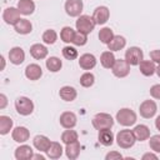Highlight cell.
<instances>
[{
    "instance_id": "cell-4",
    "label": "cell",
    "mask_w": 160,
    "mask_h": 160,
    "mask_svg": "<svg viewBox=\"0 0 160 160\" xmlns=\"http://www.w3.org/2000/svg\"><path fill=\"white\" fill-rule=\"evenodd\" d=\"M95 25H96V22L94 20V18L90 15H80L75 22L76 30L82 32V34H86V35L94 30Z\"/></svg>"
},
{
    "instance_id": "cell-32",
    "label": "cell",
    "mask_w": 160,
    "mask_h": 160,
    "mask_svg": "<svg viewBox=\"0 0 160 160\" xmlns=\"http://www.w3.org/2000/svg\"><path fill=\"white\" fill-rule=\"evenodd\" d=\"M75 32H76V31H75L72 28H70V26H64V28L61 29V31H60V39H61L64 42L70 44V42H72V40H74Z\"/></svg>"
},
{
    "instance_id": "cell-29",
    "label": "cell",
    "mask_w": 160,
    "mask_h": 160,
    "mask_svg": "<svg viewBox=\"0 0 160 160\" xmlns=\"http://www.w3.org/2000/svg\"><path fill=\"white\" fill-rule=\"evenodd\" d=\"M62 151H64V149H62V146H61L60 142H58V141H51V145H50V148L48 149L46 155H48V158H50V159H59V158L62 155Z\"/></svg>"
},
{
    "instance_id": "cell-41",
    "label": "cell",
    "mask_w": 160,
    "mask_h": 160,
    "mask_svg": "<svg viewBox=\"0 0 160 160\" xmlns=\"http://www.w3.org/2000/svg\"><path fill=\"white\" fill-rule=\"evenodd\" d=\"M105 159H106V160H115V159H122V155H121L120 152H118V151H110V152H108V154H106Z\"/></svg>"
},
{
    "instance_id": "cell-24",
    "label": "cell",
    "mask_w": 160,
    "mask_h": 160,
    "mask_svg": "<svg viewBox=\"0 0 160 160\" xmlns=\"http://www.w3.org/2000/svg\"><path fill=\"white\" fill-rule=\"evenodd\" d=\"M132 131L135 134L136 141H145V140H148L150 138V129L144 124L136 125Z\"/></svg>"
},
{
    "instance_id": "cell-10",
    "label": "cell",
    "mask_w": 160,
    "mask_h": 160,
    "mask_svg": "<svg viewBox=\"0 0 160 160\" xmlns=\"http://www.w3.org/2000/svg\"><path fill=\"white\" fill-rule=\"evenodd\" d=\"M20 19H21L20 18V11H19L18 8L10 6V8H6L2 12V20L9 25H15Z\"/></svg>"
},
{
    "instance_id": "cell-40",
    "label": "cell",
    "mask_w": 160,
    "mask_h": 160,
    "mask_svg": "<svg viewBox=\"0 0 160 160\" xmlns=\"http://www.w3.org/2000/svg\"><path fill=\"white\" fill-rule=\"evenodd\" d=\"M150 95L154 99L160 100V84H155V85H152L150 88Z\"/></svg>"
},
{
    "instance_id": "cell-34",
    "label": "cell",
    "mask_w": 160,
    "mask_h": 160,
    "mask_svg": "<svg viewBox=\"0 0 160 160\" xmlns=\"http://www.w3.org/2000/svg\"><path fill=\"white\" fill-rule=\"evenodd\" d=\"M114 38V32L110 28H101L100 31H99V40L102 42V44H109L111 41V39Z\"/></svg>"
},
{
    "instance_id": "cell-28",
    "label": "cell",
    "mask_w": 160,
    "mask_h": 160,
    "mask_svg": "<svg viewBox=\"0 0 160 160\" xmlns=\"http://www.w3.org/2000/svg\"><path fill=\"white\" fill-rule=\"evenodd\" d=\"M115 55L112 51H104L100 55V64L102 65V68L105 69H111L115 64Z\"/></svg>"
},
{
    "instance_id": "cell-43",
    "label": "cell",
    "mask_w": 160,
    "mask_h": 160,
    "mask_svg": "<svg viewBox=\"0 0 160 160\" xmlns=\"http://www.w3.org/2000/svg\"><path fill=\"white\" fill-rule=\"evenodd\" d=\"M0 101H1L0 109H5V106H6V104H8V99H6L5 94H0Z\"/></svg>"
},
{
    "instance_id": "cell-37",
    "label": "cell",
    "mask_w": 160,
    "mask_h": 160,
    "mask_svg": "<svg viewBox=\"0 0 160 160\" xmlns=\"http://www.w3.org/2000/svg\"><path fill=\"white\" fill-rule=\"evenodd\" d=\"M62 56L66 60H74L78 58V50L74 46H64L62 48Z\"/></svg>"
},
{
    "instance_id": "cell-12",
    "label": "cell",
    "mask_w": 160,
    "mask_h": 160,
    "mask_svg": "<svg viewBox=\"0 0 160 160\" xmlns=\"http://www.w3.org/2000/svg\"><path fill=\"white\" fill-rule=\"evenodd\" d=\"M60 125L65 129H72L76 122H78V118L76 115L72 112V111H64L61 115H60Z\"/></svg>"
},
{
    "instance_id": "cell-21",
    "label": "cell",
    "mask_w": 160,
    "mask_h": 160,
    "mask_svg": "<svg viewBox=\"0 0 160 160\" xmlns=\"http://www.w3.org/2000/svg\"><path fill=\"white\" fill-rule=\"evenodd\" d=\"M14 29L18 34L20 35H28L31 32L32 30V24L28 20V19H20L15 25H14Z\"/></svg>"
},
{
    "instance_id": "cell-38",
    "label": "cell",
    "mask_w": 160,
    "mask_h": 160,
    "mask_svg": "<svg viewBox=\"0 0 160 160\" xmlns=\"http://www.w3.org/2000/svg\"><path fill=\"white\" fill-rule=\"evenodd\" d=\"M86 42H88V35L82 34L80 31H76L75 36H74V40H72V44L76 45V46H84Z\"/></svg>"
},
{
    "instance_id": "cell-27",
    "label": "cell",
    "mask_w": 160,
    "mask_h": 160,
    "mask_svg": "<svg viewBox=\"0 0 160 160\" xmlns=\"http://www.w3.org/2000/svg\"><path fill=\"white\" fill-rule=\"evenodd\" d=\"M65 154H66L68 159H70V160L78 159V156L80 155V142L79 141H74V142L66 144Z\"/></svg>"
},
{
    "instance_id": "cell-46",
    "label": "cell",
    "mask_w": 160,
    "mask_h": 160,
    "mask_svg": "<svg viewBox=\"0 0 160 160\" xmlns=\"http://www.w3.org/2000/svg\"><path fill=\"white\" fill-rule=\"evenodd\" d=\"M32 159H40V160H44L45 158H44L42 155H40V154H39V155H34V156H32Z\"/></svg>"
},
{
    "instance_id": "cell-16",
    "label": "cell",
    "mask_w": 160,
    "mask_h": 160,
    "mask_svg": "<svg viewBox=\"0 0 160 160\" xmlns=\"http://www.w3.org/2000/svg\"><path fill=\"white\" fill-rule=\"evenodd\" d=\"M96 65V58L92 54H82L79 58V66L82 70H91Z\"/></svg>"
},
{
    "instance_id": "cell-3",
    "label": "cell",
    "mask_w": 160,
    "mask_h": 160,
    "mask_svg": "<svg viewBox=\"0 0 160 160\" xmlns=\"http://www.w3.org/2000/svg\"><path fill=\"white\" fill-rule=\"evenodd\" d=\"M116 121L122 126H132L136 122V114L129 108H122L116 112Z\"/></svg>"
},
{
    "instance_id": "cell-2",
    "label": "cell",
    "mask_w": 160,
    "mask_h": 160,
    "mask_svg": "<svg viewBox=\"0 0 160 160\" xmlns=\"http://www.w3.org/2000/svg\"><path fill=\"white\" fill-rule=\"evenodd\" d=\"M92 126L95 130L100 131L104 129H111L114 125V119L110 114L106 112H99L92 118Z\"/></svg>"
},
{
    "instance_id": "cell-15",
    "label": "cell",
    "mask_w": 160,
    "mask_h": 160,
    "mask_svg": "<svg viewBox=\"0 0 160 160\" xmlns=\"http://www.w3.org/2000/svg\"><path fill=\"white\" fill-rule=\"evenodd\" d=\"M14 155L16 160H29V159H32L34 151L29 145H20L15 149Z\"/></svg>"
},
{
    "instance_id": "cell-36",
    "label": "cell",
    "mask_w": 160,
    "mask_h": 160,
    "mask_svg": "<svg viewBox=\"0 0 160 160\" xmlns=\"http://www.w3.org/2000/svg\"><path fill=\"white\" fill-rule=\"evenodd\" d=\"M94 82H95V76H94V74H91L89 71L84 72L80 76V85L84 88H90L94 85Z\"/></svg>"
},
{
    "instance_id": "cell-25",
    "label": "cell",
    "mask_w": 160,
    "mask_h": 160,
    "mask_svg": "<svg viewBox=\"0 0 160 160\" xmlns=\"http://www.w3.org/2000/svg\"><path fill=\"white\" fill-rule=\"evenodd\" d=\"M98 139H99V142L102 144L104 146H110L114 144V134L110 129H104V130H100L99 131V135H98Z\"/></svg>"
},
{
    "instance_id": "cell-45",
    "label": "cell",
    "mask_w": 160,
    "mask_h": 160,
    "mask_svg": "<svg viewBox=\"0 0 160 160\" xmlns=\"http://www.w3.org/2000/svg\"><path fill=\"white\" fill-rule=\"evenodd\" d=\"M155 126H156V129L160 131V115L155 119Z\"/></svg>"
},
{
    "instance_id": "cell-30",
    "label": "cell",
    "mask_w": 160,
    "mask_h": 160,
    "mask_svg": "<svg viewBox=\"0 0 160 160\" xmlns=\"http://www.w3.org/2000/svg\"><path fill=\"white\" fill-rule=\"evenodd\" d=\"M14 121L11 120L10 116L6 115H1L0 116V134L1 135H6L10 132V130L12 129Z\"/></svg>"
},
{
    "instance_id": "cell-33",
    "label": "cell",
    "mask_w": 160,
    "mask_h": 160,
    "mask_svg": "<svg viewBox=\"0 0 160 160\" xmlns=\"http://www.w3.org/2000/svg\"><path fill=\"white\" fill-rule=\"evenodd\" d=\"M78 132L75 130H71V129H66L62 134H61V141L66 145V144H70V142H74V141H78Z\"/></svg>"
},
{
    "instance_id": "cell-47",
    "label": "cell",
    "mask_w": 160,
    "mask_h": 160,
    "mask_svg": "<svg viewBox=\"0 0 160 160\" xmlns=\"http://www.w3.org/2000/svg\"><path fill=\"white\" fill-rule=\"evenodd\" d=\"M1 62H2V65H1V70L5 68V60H4V56H1Z\"/></svg>"
},
{
    "instance_id": "cell-44",
    "label": "cell",
    "mask_w": 160,
    "mask_h": 160,
    "mask_svg": "<svg viewBox=\"0 0 160 160\" xmlns=\"http://www.w3.org/2000/svg\"><path fill=\"white\" fill-rule=\"evenodd\" d=\"M141 159H142V160H148V159H154V160H156V159H158V155H156V154H152V152H146V154L142 155Z\"/></svg>"
},
{
    "instance_id": "cell-18",
    "label": "cell",
    "mask_w": 160,
    "mask_h": 160,
    "mask_svg": "<svg viewBox=\"0 0 160 160\" xmlns=\"http://www.w3.org/2000/svg\"><path fill=\"white\" fill-rule=\"evenodd\" d=\"M32 144H34V146H35L36 150H39V151H41V152H46L48 149H49L50 145H51V141H50V139H49L48 136H45V135H36V136L34 138V140H32Z\"/></svg>"
},
{
    "instance_id": "cell-13",
    "label": "cell",
    "mask_w": 160,
    "mask_h": 160,
    "mask_svg": "<svg viewBox=\"0 0 160 160\" xmlns=\"http://www.w3.org/2000/svg\"><path fill=\"white\" fill-rule=\"evenodd\" d=\"M11 136H12V140L16 141V142H25L29 140L30 138V131L28 130V128L25 126H16L12 132H11Z\"/></svg>"
},
{
    "instance_id": "cell-23",
    "label": "cell",
    "mask_w": 160,
    "mask_h": 160,
    "mask_svg": "<svg viewBox=\"0 0 160 160\" xmlns=\"http://www.w3.org/2000/svg\"><path fill=\"white\" fill-rule=\"evenodd\" d=\"M139 68H140V72L144 76H151L156 72V66L152 60H142L139 64Z\"/></svg>"
},
{
    "instance_id": "cell-19",
    "label": "cell",
    "mask_w": 160,
    "mask_h": 160,
    "mask_svg": "<svg viewBox=\"0 0 160 160\" xmlns=\"http://www.w3.org/2000/svg\"><path fill=\"white\" fill-rule=\"evenodd\" d=\"M30 55L36 60L45 59L48 56V49L42 44H34L30 46Z\"/></svg>"
},
{
    "instance_id": "cell-7",
    "label": "cell",
    "mask_w": 160,
    "mask_h": 160,
    "mask_svg": "<svg viewBox=\"0 0 160 160\" xmlns=\"http://www.w3.org/2000/svg\"><path fill=\"white\" fill-rule=\"evenodd\" d=\"M139 111L140 115L145 119H151L152 116H155L156 111H158V106L156 102L154 100H145L140 104L139 106Z\"/></svg>"
},
{
    "instance_id": "cell-9",
    "label": "cell",
    "mask_w": 160,
    "mask_h": 160,
    "mask_svg": "<svg viewBox=\"0 0 160 160\" xmlns=\"http://www.w3.org/2000/svg\"><path fill=\"white\" fill-rule=\"evenodd\" d=\"M82 8H84L82 0H66L65 2V11L71 18L80 16Z\"/></svg>"
},
{
    "instance_id": "cell-39",
    "label": "cell",
    "mask_w": 160,
    "mask_h": 160,
    "mask_svg": "<svg viewBox=\"0 0 160 160\" xmlns=\"http://www.w3.org/2000/svg\"><path fill=\"white\" fill-rule=\"evenodd\" d=\"M149 146L152 151L160 152V135H152L149 138Z\"/></svg>"
},
{
    "instance_id": "cell-35",
    "label": "cell",
    "mask_w": 160,
    "mask_h": 160,
    "mask_svg": "<svg viewBox=\"0 0 160 160\" xmlns=\"http://www.w3.org/2000/svg\"><path fill=\"white\" fill-rule=\"evenodd\" d=\"M41 38H42V41H44L45 44H48V45H52V44H55L56 40H58V34H56L55 30H52V29H48V30L44 31V34H42Z\"/></svg>"
},
{
    "instance_id": "cell-11",
    "label": "cell",
    "mask_w": 160,
    "mask_h": 160,
    "mask_svg": "<svg viewBox=\"0 0 160 160\" xmlns=\"http://www.w3.org/2000/svg\"><path fill=\"white\" fill-rule=\"evenodd\" d=\"M92 18L98 25H104L108 22L109 18H110V10L106 6H98L94 10Z\"/></svg>"
},
{
    "instance_id": "cell-14",
    "label": "cell",
    "mask_w": 160,
    "mask_h": 160,
    "mask_svg": "<svg viewBox=\"0 0 160 160\" xmlns=\"http://www.w3.org/2000/svg\"><path fill=\"white\" fill-rule=\"evenodd\" d=\"M9 60L14 65H20L25 60V52L20 46H15L9 51Z\"/></svg>"
},
{
    "instance_id": "cell-42",
    "label": "cell",
    "mask_w": 160,
    "mask_h": 160,
    "mask_svg": "<svg viewBox=\"0 0 160 160\" xmlns=\"http://www.w3.org/2000/svg\"><path fill=\"white\" fill-rule=\"evenodd\" d=\"M150 59L154 62L160 64V50H152V51H150Z\"/></svg>"
},
{
    "instance_id": "cell-20",
    "label": "cell",
    "mask_w": 160,
    "mask_h": 160,
    "mask_svg": "<svg viewBox=\"0 0 160 160\" xmlns=\"http://www.w3.org/2000/svg\"><path fill=\"white\" fill-rule=\"evenodd\" d=\"M59 96L64 100V101H74L78 96V92L75 90V88L72 86H69V85H65L62 86L60 90H59Z\"/></svg>"
},
{
    "instance_id": "cell-48",
    "label": "cell",
    "mask_w": 160,
    "mask_h": 160,
    "mask_svg": "<svg viewBox=\"0 0 160 160\" xmlns=\"http://www.w3.org/2000/svg\"><path fill=\"white\" fill-rule=\"evenodd\" d=\"M156 74H158V76L160 78V64H159V66L156 68Z\"/></svg>"
},
{
    "instance_id": "cell-5",
    "label": "cell",
    "mask_w": 160,
    "mask_h": 160,
    "mask_svg": "<svg viewBox=\"0 0 160 160\" xmlns=\"http://www.w3.org/2000/svg\"><path fill=\"white\" fill-rule=\"evenodd\" d=\"M15 109L18 114L22 116H28L34 111V102L26 96H20L15 100Z\"/></svg>"
},
{
    "instance_id": "cell-6",
    "label": "cell",
    "mask_w": 160,
    "mask_h": 160,
    "mask_svg": "<svg viewBox=\"0 0 160 160\" xmlns=\"http://www.w3.org/2000/svg\"><path fill=\"white\" fill-rule=\"evenodd\" d=\"M125 60L130 65H139L144 60V52L138 46H131L125 51Z\"/></svg>"
},
{
    "instance_id": "cell-17",
    "label": "cell",
    "mask_w": 160,
    "mask_h": 160,
    "mask_svg": "<svg viewBox=\"0 0 160 160\" xmlns=\"http://www.w3.org/2000/svg\"><path fill=\"white\" fill-rule=\"evenodd\" d=\"M42 75V69L40 65L38 64H29L25 69V76L29 79V80H39Z\"/></svg>"
},
{
    "instance_id": "cell-26",
    "label": "cell",
    "mask_w": 160,
    "mask_h": 160,
    "mask_svg": "<svg viewBox=\"0 0 160 160\" xmlns=\"http://www.w3.org/2000/svg\"><path fill=\"white\" fill-rule=\"evenodd\" d=\"M126 45V40L124 36L121 35H114V38L111 39V41L108 44V48L110 51H120L121 49H124Z\"/></svg>"
},
{
    "instance_id": "cell-22",
    "label": "cell",
    "mask_w": 160,
    "mask_h": 160,
    "mask_svg": "<svg viewBox=\"0 0 160 160\" xmlns=\"http://www.w3.org/2000/svg\"><path fill=\"white\" fill-rule=\"evenodd\" d=\"M18 9L21 15H31L35 11V2L32 0H19Z\"/></svg>"
},
{
    "instance_id": "cell-31",
    "label": "cell",
    "mask_w": 160,
    "mask_h": 160,
    "mask_svg": "<svg viewBox=\"0 0 160 160\" xmlns=\"http://www.w3.org/2000/svg\"><path fill=\"white\" fill-rule=\"evenodd\" d=\"M45 65H46L48 70L51 71V72H58V71H60L61 68H62L61 60H60L59 58H56V56H50V58L46 60Z\"/></svg>"
},
{
    "instance_id": "cell-8",
    "label": "cell",
    "mask_w": 160,
    "mask_h": 160,
    "mask_svg": "<svg viewBox=\"0 0 160 160\" xmlns=\"http://www.w3.org/2000/svg\"><path fill=\"white\" fill-rule=\"evenodd\" d=\"M111 71L116 78H125L130 72V64L126 60L116 59L114 66L111 68Z\"/></svg>"
},
{
    "instance_id": "cell-1",
    "label": "cell",
    "mask_w": 160,
    "mask_h": 160,
    "mask_svg": "<svg viewBox=\"0 0 160 160\" xmlns=\"http://www.w3.org/2000/svg\"><path fill=\"white\" fill-rule=\"evenodd\" d=\"M116 144L122 148V149H130L134 146L135 141H136V138H135V134L132 130H129V129H124V130H120L118 134H116Z\"/></svg>"
}]
</instances>
